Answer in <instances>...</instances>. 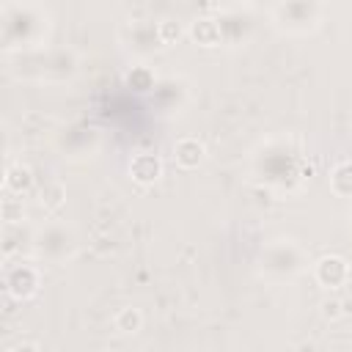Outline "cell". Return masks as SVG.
<instances>
[{
  "instance_id": "1",
  "label": "cell",
  "mask_w": 352,
  "mask_h": 352,
  "mask_svg": "<svg viewBox=\"0 0 352 352\" xmlns=\"http://www.w3.org/2000/svg\"><path fill=\"white\" fill-rule=\"evenodd\" d=\"M52 16L36 3H6L0 8V41L6 52H36L44 47Z\"/></svg>"
},
{
  "instance_id": "2",
  "label": "cell",
  "mask_w": 352,
  "mask_h": 352,
  "mask_svg": "<svg viewBox=\"0 0 352 352\" xmlns=\"http://www.w3.org/2000/svg\"><path fill=\"white\" fill-rule=\"evenodd\" d=\"M322 14H324V6L319 3H278L270 8V19L278 30L283 33H294V36H302V33H311L319 28L322 22Z\"/></svg>"
},
{
  "instance_id": "3",
  "label": "cell",
  "mask_w": 352,
  "mask_h": 352,
  "mask_svg": "<svg viewBox=\"0 0 352 352\" xmlns=\"http://www.w3.org/2000/svg\"><path fill=\"white\" fill-rule=\"evenodd\" d=\"M261 270L275 278H294L305 270V250L294 239H272L261 250Z\"/></svg>"
},
{
  "instance_id": "4",
  "label": "cell",
  "mask_w": 352,
  "mask_h": 352,
  "mask_svg": "<svg viewBox=\"0 0 352 352\" xmlns=\"http://www.w3.org/2000/svg\"><path fill=\"white\" fill-rule=\"evenodd\" d=\"M77 248V234L72 226L55 220L47 223L36 236H33V250L38 258L44 261H63L66 256H72Z\"/></svg>"
},
{
  "instance_id": "5",
  "label": "cell",
  "mask_w": 352,
  "mask_h": 352,
  "mask_svg": "<svg viewBox=\"0 0 352 352\" xmlns=\"http://www.w3.org/2000/svg\"><path fill=\"white\" fill-rule=\"evenodd\" d=\"M124 33H126V47H129L132 52H138V55H148V52H154V50L162 44V38H160V25H154V22H148V19H132V22L124 28Z\"/></svg>"
},
{
  "instance_id": "6",
  "label": "cell",
  "mask_w": 352,
  "mask_h": 352,
  "mask_svg": "<svg viewBox=\"0 0 352 352\" xmlns=\"http://www.w3.org/2000/svg\"><path fill=\"white\" fill-rule=\"evenodd\" d=\"M38 286V270L33 264H16L6 270V292L16 300L30 297Z\"/></svg>"
},
{
  "instance_id": "7",
  "label": "cell",
  "mask_w": 352,
  "mask_h": 352,
  "mask_svg": "<svg viewBox=\"0 0 352 352\" xmlns=\"http://www.w3.org/2000/svg\"><path fill=\"white\" fill-rule=\"evenodd\" d=\"M314 278H316L319 286H324V289H338V286L346 283V278H349V264H346L341 256H324V258L316 261Z\"/></svg>"
},
{
  "instance_id": "8",
  "label": "cell",
  "mask_w": 352,
  "mask_h": 352,
  "mask_svg": "<svg viewBox=\"0 0 352 352\" xmlns=\"http://www.w3.org/2000/svg\"><path fill=\"white\" fill-rule=\"evenodd\" d=\"M190 33H192V38L198 41V44H204V47H214V44H220V38H223V25H220V19H195L192 22V28H190Z\"/></svg>"
},
{
  "instance_id": "9",
  "label": "cell",
  "mask_w": 352,
  "mask_h": 352,
  "mask_svg": "<svg viewBox=\"0 0 352 352\" xmlns=\"http://www.w3.org/2000/svg\"><path fill=\"white\" fill-rule=\"evenodd\" d=\"M173 157L182 168H195L201 160H204V146L195 140V138H184L173 146Z\"/></svg>"
},
{
  "instance_id": "10",
  "label": "cell",
  "mask_w": 352,
  "mask_h": 352,
  "mask_svg": "<svg viewBox=\"0 0 352 352\" xmlns=\"http://www.w3.org/2000/svg\"><path fill=\"white\" fill-rule=\"evenodd\" d=\"M160 160L157 157H151V154H138L135 160H132V165H129V173L138 179V182H154L157 176H160Z\"/></svg>"
},
{
  "instance_id": "11",
  "label": "cell",
  "mask_w": 352,
  "mask_h": 352,
  "mask_svg": "<svg viewBox=\"0 0 352 352\" xmlns=\"http://www.w3.org/2000/svg\"><path fill=\"white\" fill-rule=\"evenodd\" d=\"M330 187L341 198H352V162H341L330 173Z\"/></svg>"
},
{
  "instance_id": "12",
  "label": "cell",
  "mask_w": 352,
  "mask_h": 352,
  "mask_svg": "<svg viewBox=\"0 0 352 352\" xmlns=\"http://www.w3.org/2000/svg\"><path fill=\"white\" fill-rule=\"evenodd\" d=\"M140 324H143V316L138 308H121L116 314V330H121V333H138Z\"/></svg>"
},
{
  "instance_id": "13",
  "label": "cell",
  "mask_w": 352,
  "mask_h": 352,
  "mask_svg": "<svg viewBox=\"0 0 352 352\" xmlns=\"http://www.w3.org/2000/svg\"><path fill=\"white\" fill-rule=\"evenodd\" d=\"M30 187V170L25 165H14L6 170V190H14V192H22Z\"/></svg>"
},
{
  "instance_id": "14",
  "label": "cell",
  "mask_w": 352,
  "mask_h": 352,
  "mask_svg": "<svg viewBox=\"0 0 352 352\" xmlns=\"http://www.w3.org/2000/svg\"><path fill=\"white\" fill-rule=\"evenodd\" d=\"M338 305H341V302H330V300H327L322 308H324V314H327V316H336V314H338Z\"/></svg>"
},
{
  "instance_id": "15",
  "label": "cell",
  "mask_w": 352,
  "mask_h": 352,
  "mask_svg": "<svg viewBox=\"0 0 352 352\" xmlns=\"http://www.w3.org/2000/svg\"><path fill=\"white\" fill-rule=\"evenodd\" d=\"M11 352H38V346H36V344H19V346H14Z\"/></svg>"
}]
</instances>
